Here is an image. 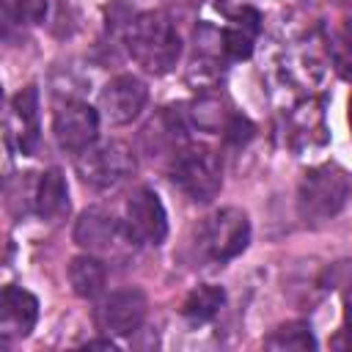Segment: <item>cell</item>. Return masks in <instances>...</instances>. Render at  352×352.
I'll list each match as a JSON object with an SVG mask.
<instances>
[{
	"label": "cell",
	"instance_id": "obj_1",
	"mask_svg": "<svg viewBox=\"0 0 352 352\" xmlns=\"http://www.w3.org/2000/svg\"><path fill=\"white\" fill-rule=\"evenodd\" d=\"M126 47L138 66L148 74H165L176 66L182 55V38L173 22L160 11H146L135 16L126 30Z\"/></svg>",
	"mask_w": 352,
	"mask_h": 352
},
{
	"label": "cell",
	"instance_id": "obj_2",
	"mask_svg": "<svg viewBox=\"0 0 352 352\" xmlns=\"http://www.w3.org/2000/svg\"><path fill=\"white\" fill-rule=\"evenodd\" d=\"M349 198V176L336 165L311 168L297 187V212L305 223L336 217Z\"/></svg>",
	"mask_w": 352,
	"mask_h": 352
},
{
	"label": "cell",
	"instance_id": "obj_3",
	"mask_svg": "<svg viewBox=\"0 0 352 352\" xmlns=\"http://www.w3.org/2000/svg\"><path fill=\"white\" fill-rule=\"evenodd\" d=\"M170 179L190 201L209 204L223 187V165H220L217 151L204 143H192L182 148L173 157Z\"/></svg>",
	"mask_w": 352,
	"mask_h": 352
},
{
	"label": "cell",
	"instance_id": "obj_4",
	"mask_svg": "<svg viewBox=\"0 0 352 352\" xmlns=\"http://www.w3.org/2000/svg\"><path fill=\"white\" fill-rule=\"evenodd\" d=\"M250 242V220L245 212L228 206L209 214L198 226V248L212 261H231L236 258Z\"/></svg>",
	"mask_w": 352,
	"mask_h": 352
},
{
	"label": "cell",
	"instance_id": "obj_5",
	"mask_svg": "<svg viewBox=\"0 0 352 352\" xmlns=\"http://www.w3.org/2000/svg\"><path fill=\"white\" fill-rule=\"evenodd\" d=\"M135 168H138L135 151L121 140L91 146L82 154H77V173L82 176L85 184L96 190H110L124 184L135 173Z\"/></svg>",
	"mask_w": 352,
	"mask_h": 352
},
{
	"label": "cell",
	"instance_id": "obj_6",
	"mask_svg": "<svg viewBox=\"0 0 352 352\" xmlns=\"http://www.w3.org/2000/svg\"><path fill=\"white\" fill-rule=\"evenodd\" d=\"M74 242L88 253H102V256H118L124 248L138 245L126 231V223L116 220L102 209H88L80 214L74 226Z\"/></svg>",
	"mask_w": 352,
	"mask_h": 352
},
{
	"label": "cell",
	"instance_id": "obj_7",
	"mask_svg": "<svg viewBox=\"0 0 352 352\" xmlns=\"http://www.w3.org/2000/svg\"><path fill=\"white\" fill-rule=\"evenodd\" d=\"M126 231L138 245H160L168 234V214L160 195L148 187H138L124 206Z\"/></svg>",
	"mask_w": 352,
	"mask_h": 352
},
{
	"label": "cell",
	"instance_id": "obj_8",
	"mask_svg": "<svg viewBox=\"0 0 352 352\" xmlns=\"http://www.w3.org/2000/svg\"><path fill=\"white\" fill-rule=\"evenodd\" d=\"M52 135L58 140V146L63 151L72 154H82L85 148H91L96 143L99 135V116L91 104L85 102H66L55 110L52 116Z\"/></svg>",
	"mask_w": 352,
	"mask_h": 352
},
{
	"label": "cell",
	"instance_id": "obj_9",
	"mask_svg": "<svg viewBox=\"0 0 352 352\" xmlns=\"http://www.w3.org/2000/svg\"><path fill=\"white\" fill-rule=\"evenodd\" d=\"M146 308V294L140 289L113 292L96 308V327L107 336H129L143 324Z\"/></svg>",
	"mask_w": 352,
	"mask_h": 352
},
{
	"label": "cell",
	"instance_id": "obj_10",
	"mask_svg": "<svg viewBox=\"0 0 352 352\" xmlns=\"http://www.w3.org/2000/svg\"><path fill=\"white\" fill-rule=\"evenodd\" d=\"M146 99H148V91L143 80H138L135 74H118L102 88L99 107L110 124L124 126V124H132L143 113Z\"/></svg>",
	"mask_w": 352,
	"mask_h": 352
},
{
	"label": "cell",
	"instance_id": "obj_11",
	"mask_svg": "<svg viewBox=\"0 0 352 352\" xmlns=\"http://www.w3.org/2000/svg\"><path fill=\"white\" fill-rule=\"evenodd\" d=\"M8 140L22 151L33 154L38 146V94L36 88H22L11 99L8 113Z\"/></svg>",
	"mask_w": 352,
	"mask_h": 352
},
{
	"label": "cell",
	"instance_id": "obj_12",
	"mask_svg": "<svg viewBox=\"0 0 352 352\" xmlns=\"http://www.w3.org/2000/svg\"><path fill=\"white\" fill-rule=\"evenodd\" d=\"M38 319V300L19 289V286H6L3 300H0V330L6 338H25L36 327Z\"/></svg>",
	"mask_w": 352,
	"mask_h": 352
},
{
	"label": "cell",
	"instance_id": "obj_13",
	"mask_svg": "<svg viewBox=\"0 0 352 352\" xmlns=\"http://www.w3.org/2000/svg\"><path fill=\"white\" fill-rule=\"evenodd\" d=\"M33 209L44 220H58L69 209V187L58 168L44 170L33 184Z\"/></svg>",
	"mask_w": 352,
	"mask_h": 352
},
{
	"label": "cell",
	"instance_id": "obj_14",
	"mask_svg": "<svg viewBox=\"0 0 352 352\" xmlns=\"http://www.w3.org/2000/svg\"><path fill=\"white\" fill-rule=\"evenodd\" d=\"M104 280H107V270H104L102 258L85 253V256H74L69 261V283L77 297L94 300L96 294H102Z\"/></svg>",
	"mask_w": 352,
	"mask_h": 352
},
{
	"label": "cell",
	"instance_id": "obj_15",
	"mask_svg": "<svg viewBox=\"0 0 352 352\" xmlns=\"http://www.w3.org/2000/svg\"><path fill=\"white\" fill-rule=\"evenodd\" d=\"M223 300H226V292H223L220 286L204 283V286H198V289H192V292L187 294L182 314H184L190 322H206V319H212V316L220 311Z\"/></svg>",
	"mask_w": 352,
	"mask_h": 352
},
{
	"label": "cell",
	"instance_id": "obj_16",
	"mask_svg": "<svg viewBox=\"0 0 352 352\" xmlns=\"http://www.w3.org/2000/svg\"><path fill=\"white\" fill-rule=\"evenodd\" d=\"M258 33V14L245 8L234 22L231 28L226 30V50L234 55V58H248L250 50H253V38Z\"/></svg>",
	"mask_w": 352,
	"mask_h": 352
},
{
	"label": "cell",
	"instance_id": "obj_17",
	"mask_svg": "<svg viewBox=\"0 0 352 352\" xmlns=\"http://www.w3.org/2000/svg\"><path fill=\"white\" fill-rule=\"evenodd\" d=\"M267 349H316V338L305 322H286L264 338Z\"/></svg>",
	"mask_w": 352,
	"mask_h": 352
},
{
	"label": "cell",
	"instance_id": "obj_18",
	"mask_svg": "<svg viewBox=\"0 0 352 352\" xmlns=\"http://www.w3.org/2000/svg\"><path fill=\"white\" fill-rule=\"evenodd\" d=\"M6 28L38 25L47 16V0H0Z\"/></svg>",
	"mask_w": 352,
	"mask_h": 352
},
{
	"label": "cell",
	"instance_id": "obj_19",
	"mask_svg": "<svg viewBox=\"0 0 352 352\" xmlns=\"http://www.w3.org/2000/svg\"><path fill=\"white\" fill-rule=\"evenodd\" d=\"M336 58H338L341 69H352V25H346V28H344V33L338 36Z\"/></svg>",
	"mask_w": 352,
	"mask_h": 352
},
{
	"label": "cell",
	"instance_id": "obj_20",
	"mask_svg": "<svg viewBox=\"0 0 352 352\" xmlns=\"http://www.w3.org/2000/svg\"><path fill=\"white\" fill-rule=\"evenodd\" d=\"M344 330L352 336V280L344 289Z\"/></svg>",
	"mask_w": 352,
	"mask_h": 352
},
{
	"label": "cell",
	"instance_id": "obj_21",
	"mask_svg": "<svg viewBox=\"0 0 352 352\" xmlns=\"http://www.w3.org/2000/svg\"><path fill=\"white\" fill-rule=\"evenodd\" d=\"M349 129H352V96H349Z\"/></svg>",
	"mask_w": 352,
	"mask_h": 352
}]
</instances>
